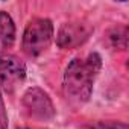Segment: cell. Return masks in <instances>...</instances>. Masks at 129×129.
I'll use <instances>...</instances> for the list:
<instances>
[{"label": "cell", "instance_id": "obj_1", "mask_svg": "<svg viewBox=\"0 0 129 129\" xmlns=\"http://www.w3.org/2000/svg\"><path fill=\"white\" fill-rule=\"evenodd\" d=\"M102 70V58L93 52L87 58H73L64 73L62 90L72 105H84L90 100L96 78Z\"/></svg>", "mask_w": 129, "mask_h": 129}, {"label": "cell", "instance_id": "obj_2", "mask_svg": "<svg viewBox=\"0 0 129 129\" xmlns=\"http://www.w3.org/2000/svg\"><path fill=\"white\" fill-rule=\"evenodd\" d=\"M53 23L49 18H32L23 34V50L35 58L46 52L53 40Z\"/></svg>", "mask_w": 129, "mask_h": 129}, {"label": "cell", "instance_id": "obj_3", "mask_svg": "<svg viewBox=\"0 0 129 129\" xmlns=\"http://www.w3.org/2000/svg\"><path fill=\"white\" fill-rule=\"evenodd\" d=\"M21 105L30 117L38 120H50L56 114L50 96L40 87L27 88L21 97Z\"/></svg>", "mask_w": 129, "mask_h": 129}, {"label": "cell", "instance_id": "obj_4", "mask_svg": "<svg viewBox=\"0 0 129 129\" xmlns=\"http://www.w3.org/2000/svg\"><path fill=\"white\" fill-rule=\"evenodd\" d=\"M26 79V66L17 56L0 50V85L11 93Z\"/></svg>", "mask_w": 129, "mask_h": 129}, {"label": "cell", "instance_id": "obj_5", "mask_svg": "<svg viewBox=\"0 0 129 129\" xmlns=\"http://www.w3.org/2000/svg\"><path fill=\"white\" fill-rule=\"evenodd\" d=\"M93 26L84 21L64 23L56 35V44L61 49H76L82 46L93 34Z\"/></svg>", "mask_w": 129, "mask_h": 129}, {"label": "cell", "instance_id": "obj_6", "mask_svg": "<svg viewBox=\"0 0 129 129\" xmlns=\"http://www.w3.org/2000/svg\"><path fill=\"white\" fill-rule=\"evenodd\" d=\"M0 43L6 49L12 47L15 43V24L6 11H0Z\"/></svg>", "mask_w": 129, "mask_h": 129}, {"label": "cell", "instance_id": "obj_7", "mask_svg": "<svg viewBox=\"0 0 129 129\" xmlns=\"http://www.w3.org/2000/svg\"><path fill=\"white\" fill-rule=\"evenodd\" d=\"M109 40L112 43L114 47L124 50L126 44H127V27L121 26V27H115L109 32Z\"/></svg>", "mask_w": 129, "mask_h": 129}, {"label": "cell", "instance_id": "obj_8", "mask_svg": "<svg viewBox=\"0 0 129 129\" xmlns=\"http://www.w3.org/2000/svg\"><path fill=\"white\" fill-rule=\"evenodd\" d=\"M82 129H129V126L124 121L108 120V121H94V123L85 124Z\"/></svg>", "mask_w": 129, "mask_h": 129}, {"label": "cell", "instance_id": "obj_9", "mask_svg": "<svg viewBox=\"0 0 129 129\" xmlns=\"http://www.w3.org/2000/svg\"><path fill=\"white\" fill-rule=\"evenodd\" d=\"M0 129H8V114H6V106L2 97V90H0Z\"/></svg>", "mask_w": 129, "mask_h": 129}, {"label": "cell", "instance_id": "obj_10", "mask_svg": "<svg viewBox=\"0 0 129 129\" xmlns=\"http://www.w3.org/2000/svg\"><path fill=\"white\" fill-rule=\"evenodd\" d=\"M17 129H46V127H17Z\"/></svg>", "mask_w": 129, "mask_h": 129}]
</instances>
